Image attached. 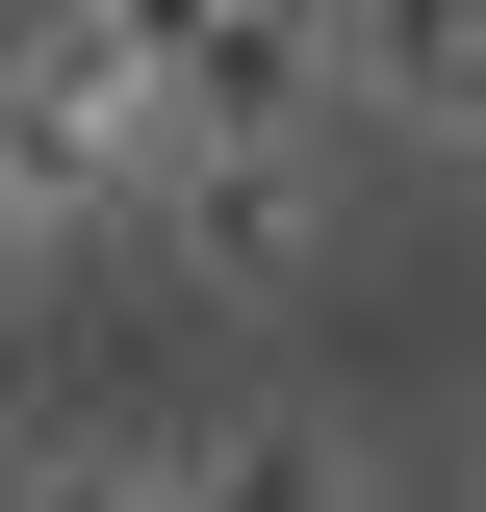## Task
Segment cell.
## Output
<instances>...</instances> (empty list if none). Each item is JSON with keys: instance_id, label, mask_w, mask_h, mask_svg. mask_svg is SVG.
I'll return each mask as SVG.
<instances>
[{"instance_id": "1", "label": "cell", "mask_w": 486, "mask_h": 512, "mask_svg": "<svg viewBox=\"0 0 486 512\" xmlns=\"http://www.w3.org/2000/svg\"><path fill=\"white\" fill-rule=\"evenodd\" d=\"M154 256H180L205 308H307V282H333V231H359V180H333V128H307V154H154Z\"/></svg>"}, {"instance_id": "2", "label": "cell", "mask_w": 486, "mask_h": 512, "mask_svg": "<svg viewBox=\"0 0 486 512\" xmlns=\"http://www.w3.org/2000/svg\"><path fill=\"white\" fill-rule=\"evenodd\" d=\"M154 512H384V436L359 410H205V436H154Z\"/></svg>"}, {"instance_id": "3", "label": "cell", "mask_w": 486, "mask_h": 512, "mask_svg": "<svg viewBox=\"0 0 486 512\" xmlns=\"http://www.w3.org/2000/svg\"><path fill=\"white\" fill-rule=\"evenodd\" d=\"M333 128H384V154H461V52H435V26H333Z\"/></svg>"}]
</instances>
